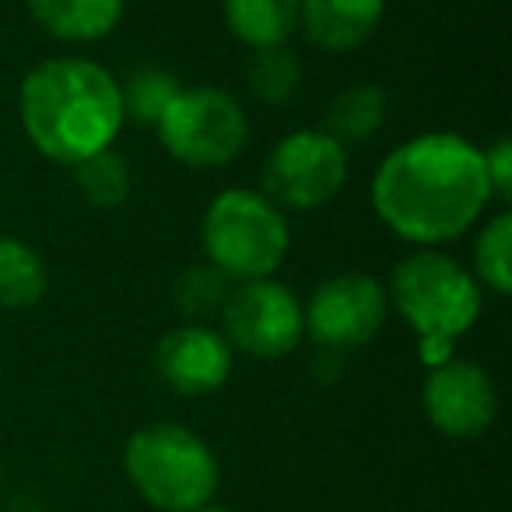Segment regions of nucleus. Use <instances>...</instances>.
<instances>
[{
  "label": "nucleus",
  "mask_w": 512,
  "mask_h": 512,
  "mask_svg": "<svg viewBox=\"0 0 512 512\" xmlns=\"http://www.w3.org/2000/svg\"><path fill=\"white\" fill-rule=\"evenodd\" d=\"M218 320L228 348L260 362H278L292 355L306 337L299 295L274 278L232 285Z\"/></svg>",
  "instance_id": "obj_7"
},
{
  "label": "nucleus",
  "mask_w": 512,
  "mask_h": 512,
  "mask_svg": "<svg viewBox=\"0 0 512 512\" xmlns=\"http://www.w3.org/2000/svg\"><path fill=\"white\" fill-rule=\"evenodd\" d=\"M155 369L169 390L183 397H207L232 376V348L207 323H186L162 334L155 348Z\"/></svg>",
  "instance_id": "obj_11"
},
{
  "label": "nucleus",
  "mask_w": 512,
  "mask_h": 512,
  "mask_svg": "<svg viewBox=\"0 0 512 512\" xmlns=\"http://www.w3.org/2000/svg\"><path fill=\"white\" fill-rule=\"evenodd\" d=\"M474 281L495 295L512 292V214L498 211L484 221L474 242Z\"/></svg>",
  "instance_id": "obj_17"
},
{
  "label": "nucleus",
  "mask_w": 512,
  "mask_h": 512,
  "mask_svg": "<svg viewBox=\"0 0 512 512\" xmlns=\"http://www.w3.org/2000/svg\"><path fill=\"white\" fill-rule=\"evenodd\" d=\"M386 0H302L299 29L323 53H351L376 36Z\"/></svg>",
  "instance_id": "obj_12"
},
{
  "label": "nucleus",
  "mask_w": 512,
  "mask_h": 512,
  "mask_svg": "<svg viewBox=\"0 0 512 512\" xmlns=\"http://www.w3.org/2000/svg\"><path fill=\"white\" fill-rule=\"evenodd\" d=\"M71 172L78 193L92 207H99V211H113V207H120L130 197V165L113 148L71 165Z\"/></svg>",
  "instance_id": "obj_20"
},
{
  "label": "nucleus",
  "mask_w": 512,
  "mask_h": 512,
  "mask_svg": "<svg viewBox=\"0 0 512 512\" xmlns=\"http://www.w3.org/2000/svg\"><path fill=\"white\" fill-rule=\"evenodd\" d=\"M386 123V92L372 81L348 85L330 99L323 116V134L334 137L344 151L351 144H365Z\"/></svg>",
  "instance_id": "obj_15"
},
{
  "label": "nucleus",
  "mask_w": 512,
  "mask_h": 512,
  "mask_svg": "<svg viewBox=\"0 0 512 512\" xmlns=\"http://www.w3.org/2000/svg\"><path fill=\"white\" fill-rule=\"evenodd\" d=\"M302 0H221L225 29L249 50L288 46L299 32Z\"/></svg>",
  "instance_id": "obj_14"
},
{
  "label": "nucleus",
  "mask_w": 512,
  "mask_h": 512,
  "mask_svg": "<svg viewBox=\"0 0 512 512\" xmlns=\"http://www.w3.org/2000/svg\"><path fill=\"white\" fill-rule=\"evenodd\" d=\"M421 407L435 432L446 439H477L498 418L495 379L470 358H446L428 369L421 383Z\"/></svg>",
  "instance_id": "obj_10"
},
{
  "label": "nucleus",
  "mask_w": 512,
  "mask_h": 512,
  "mask_svg": "<svg viewBox=\"0 0 512 512\" xmlns=\"http://www.w3.org/2000/svg\"><path fill=\"white\" fill-rule=\"evenodd\" d=\"M484 155V172H488L491 197L509 200L512 197V144L509 137H495L488 148H481Z\"/></svg>",
  "instance_id": "obj_22"
},
{
  "label": "nucleus",
  "mask_w": 512,
  "mask_h": 512,
  "mask_svg": "<svg viewBox=\"0 0 512 512\" xmlns=\"http://www.w3.org/2000/svg\"><path fill=\"white\" fill-rule=\"evenodd\" d=\"M123 470L134 491L158 512H193L218 491V460L193 428L155 421L123 446Z\"/></svg>",
  "instance_id": "obj_4"
},
{
  "label": "nucleus",
  "mask_w": 512,
  "mask_h": 512,
  "mask_svg": "<svg viewBox=\"0 0 512 512\" xmlns=\"http://www.w3.org/2000/svg\"><path fill=\"white\" fill-rule=\"evenodd\" d=\"M155 130L162 148L186 169H221L235 162L249 141L246 109L211 85L183 88Z\"/></svg>",
  "instance_id": "obj_6"
},
{
  "label": "nucleus",
  "mask_w": 512,
  "mask_h": 512,
  "mask_svg": "<svg viewBox=\"0 0 512 512\" xmlns=\"http://www.w3.org/2000/svg\"><path fill=\"white\" fill-rule=\"evenodd\" d=\"M491 204L477 144L432 130L397 144L372 176V211L397 239L435 249L467 232Z\"/></svg>",
  "instance_id": "obj_1"
},
{
  "label": "nucleus",
  "mask_w": 512,
  "mask_h": 512,
  "mask_svg": "<svg viewBox=\"0 0 512 512\" xmlns=\"http://www.w3.org/2000/svg\"><path fill=\"white\" fill-rule=\"evenodd\" d=\"M386 299L418 334L421 362L453 358V344L481 320V285L442 249H414L393 267Z\"/></svg>",
  "instance_id": "obj_3"
},
{
  "label": "nucleus",
  "mask_w": 512,
  "mask_h": 512,
  "mask_svg": "<svg viewBox=\"0 0 512 512\" xmlns=\"http://www.w3.org/2000/svg\"><path fill=\"white\" fill-rule=\"evenodd\" d=\"M207 264L225 274L232 285L264 281L281 271L292 249L285 211L256 190H221L207 204L200 221Z\"/></svg>",
  "instance_id": "obj_5"
},
{
  "label": "nucleus",
  "mask_w": 512,
  "mask_h": 512,
  "mask_svg": "<svg viewBox=\"0 0 512 512\" xmlns=\"http://www.w3.org/2000/svg\"><path fill=\"white\" fill-rule=\"evenodd\" d=\"M46 36L60 43H99L120 25L123 0H25Z\"/></svg>",
  "instance_id": "obj_13"
},
{
  "label": "nucleus",
  "mask_w": 512,
  "mask_h": 512,
  "mask_svg": "<svg viewBox=\"0 0 512 512\" xmlns=\"http://www.w3.org/2000/svg\"><path fill=\"white\" fill-rule=\"evenodd\" d=\"M50 274L36 246L0 235V309H29L46 295Z\"/></svg>",
  "instance_id": "obj_16"
},
{
  "label": "nucleus",
  "mask_w": 512,
  "mask_h": 512,
  "mask_svg": "<svg viewBox=\"0 0 512 512\" xmlns=\"http://www.w3.org/2000/svg\"><path fill=\"white\" fill-rule=\"evenodd\" d=\"M386 313H390L386 288L362 271H344L316 285V292L302 306V323H306V334L313 337V344L344 355V351L365 348L369 341H376Z\"/></svg>",
  "instance_id": "obj_9"
},
{
  "label": "nucleus",
  "mask_w": 512,
  "mask_h": 512,
  "mask_svg": "<svg viewBox=\"0 0 512 512\" xmlns=\"http://www.w3.org/2000/svg\"><path fill=\"white\" fill-rule=\"evenodd\" d=\"M193 512H228V509H221V505H200V509H193Z\"/></svg>",
  "instance_id": "obj_23"
},
{
  "label": "nucleus",
  "mask_w": 512,
  "mask_h": 512,
  "mask_svg": "<svg viewBox=\"0 0 512 512\" xmlns=\"http://www.w3.org/2000/svg\"><path fill=\"white\" fill-rule=\"evenodd\" d=\"M179 92H183V85H179L176 74L165 71V67H134V71L120 81L123 116L155 127Z\"/></svg>",
  "instance_id": "obj_19"
},
{
  "label": "nucleus",
  "mask_w": 512,
  "mask_h": 512,
  "mask_svg": "<svg viewBox=\"0 0 512 512\" xmlns=\"http://www.w3.org/2000/svg\"><path fill=\"white\" fill-rule=\"evenodd\" d=\"M246 85L249 95L264 106H281L288 102L302 85V64L288 46H267L253 50L246 64Z\"/></svg>",
  "instance_id": "obj_18"
},
{
  "label": "nucleus",
  "mask_w": 512,
  "mask_h": 512,
  "mask_svg": "<svg viewBox=\"0 0 512 512\" xmlns=\"http://www.w3.org/2000/svg\"><path fill=\"white\" fill-rule=\"evenodd\" d=\"M228 292H232V281H228L225 274L214 271L211 264H197V267H186L176 278L172 299H176L179 313L190 316L193 323H200V320H207V316L221 313Z\"/></svg>",
  "instance_id": "obj_21"
},
{
  "label": "nucleus",
  "mask_w": 512,
  "mask_h": 512,
  "mask_svg": "<svg viewBox=\"0 0 512 512\" xmlns=\"http://www.w3.org/2000/svg\"><path fill=\"white\" fill-rule=\"evenodd\" d=\"M348 183V151L323 130L281 137L264 162V197L288 211H316Z\"/></svg>",
  "instance_id": "obj_8"
},
{
  "label": "nucleus",
  "mask_w": 512,
  "mask_h": 512,
  "mask_svg": "<svg viewBox=\"0 0 512 512\" xmlns=\"http://www.w3.org/2000/svg\"><path fill=\"white\" fill-rule=\"evenodd\" d=\"M29 144L57 165H78L113 148L123 127L120 81L85 57H53L32 67L18 92Z\"/></svg>",
  "instance_id": "obj_2"
}]
</instances>
